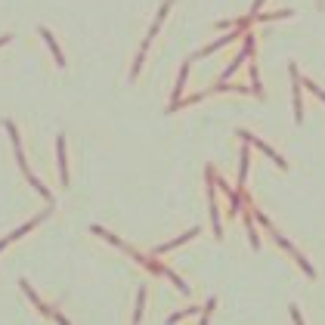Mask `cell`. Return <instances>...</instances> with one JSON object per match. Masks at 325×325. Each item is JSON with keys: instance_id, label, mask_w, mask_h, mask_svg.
Here are the masks:
<instances>
[{"instance_id": "obj_2", "label": "cell", "mask_w": 325, "mask_h": 325, "mask_svg": "<svg viewBox=\"0 0 325 325\" xmlns=\"http://www.w3.org/2000/svg\"><path fill=\"white\" fill-rule=\"evenodd\" d=\"M241 140H245V143H251V146H257V149H260V152H266L269 158H276V165H279V168H285V161H282V158H279V155H276V152L266 146V143H260L257 137H251V133H245V130H241Z\"/></svg>"}, {"instance_id": "obj_3", "label": "cell", "mask_w": 325, "mask_h": 325, "mask_svg": "<svg viewBox=\"0 0 325 325\" xmlns=\"http://www.w3.org/2000/svg\"><path fill=\"white\" fill-rule=\"evenodd\" d=\"M291 80H294V118L301 121L304 118V109H301V77H297V68L291 65Z\"/></svg>"}, {"instance_id": "obj_4", "label": "cell", "mask_w": 325, "mask_h": 325, "mask_svg": "<svg viewBox=\"0 0 325 325\" xmlns=\"http://www.w3.org/2000/svg\"><path fill=\"white\" fill-rule=\"evenodd\" d=\"M192 235H195V229H189V232H186L183 238H177V241H168V245H158V248H155V254H165V251H171V248H177V245H183V241H189Z\"/></svg>"}, {"instance_id": "obj_5", "label": "cell", "mask_w": 325, "mask_h": 325, "mask_svg": "<svg viewBox=\"0 0 325 325\" xmlns=\"http://www.w3.org/2000/svg\"><path fill=\"white\" fill-rule=\"evenodd\" d=\"M40 34H44V40H47V44H50V50H53V56H56V62L59 65H65V59H62V53H59V47H56V40H53V34L44 28V31H40Z\"/></svg>"}, {"instance_id": "obj_6", "label": "cell", "mask_w": 325, "mask_h": 325, "mask_svg": "<svg viewBox=\"0 0 325 325\" xmlns=\"http://www.w3.org/2000/svg\"><path fill=\"white\" fill-rule=\"evenodd\" d=\"M59 171H62V183H68V171H65V140L59 137Z\"/></svg>"}, {"instance_id": "obj_8", "label": "cell", "mask_w": 325, "mask_h": 325, "mask_svg": "<svg viewBox=\"0 0 325 325\" xmlns=\"http://www.w3.org/2000/svg\"><path fill=\"white\" fill-rule=\"evenodd\" d=\"M291 316H294V325H304V319H301V310H297V307H291Z\"/></svg>"}, {"instance_id": "obj_9", "label": "cell", "mask_w": 325, "mask_h": 325, "mask_svg": "<svg viewBox=\"0 0 325 325\" xmlns=\"http://www.w3.org/2000/svg\"><path fill=\"white\" fill-rule=\"evenodd\" d=\"M260 7H263V0H257V4H254V13H257V10H260Z\"/></svg>"}, {"instance_id": "obj_1", "label": "cell", "mask_w": 325, "mask_h": 325, "mask_svg": "<svg viewBox=\"0 0 325 325\" xmlns=\"http://www.w3.org/2000/svg\"><path fill=\"white\" fill-rule=\"evenodd\" d=\"M251 53H254V37H245V50H241V53L235 56V62H232V65H229V68L223 71V77H229V74H232V71H235V68H238L241 62H245V59H248Z\"/></svg>"}, {"instance_id": "obj_7", "label": "cell", "mask_w": 325, "mask_h": 325, "mask_svg": "<svg viewBox=\"0 0 325 325\" xmlns=\"http://www.w3.org/2000/svg\"><path fill=\"white\" fill-rule=\"evenodd\" d=\"M248 180V152H241V171H238V186H245Z\"/></svg>"}]
</instances>
